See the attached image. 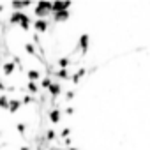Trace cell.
I'll return each instance as SVG.
<instances>
[{"mask_svg":"<svg viewBox=\"0 0 150 150\" xmlns=\"http://www.w3.org/2000/svg\"><path fill=\"white\" fill-rule=\"evenodd\" d=\"M2 136H4V131H2V129H0V138H2Z\"/></svg>","mask_w":150,"mask_h":150,"instance_id":"5bb4252c","label":"cell"},{"mask_svg":"<svg viewBox=\"0 0 150 150\" xmlns=\"http://www.w3.org/2000/svg\"><path fill=\"white\" fill-rule=\"evenodd\" d=\"M20 108H21V101H20V97H11V99H9L7 113H9V115H16V113L20 111Z\"/></svg>","mask_w":150,"mask_h":150,"instance_id":"9c48e42d","label":"cell"},{"mask_svg":"<svg viewBox=\"0 0 150 150\" xmlns=\"http://www.w3.org/2000/svg\"><path fill=\"white\" fill-rule=\"evenodd\" d=\"M14 131H16V132H18V134L23 138V136L27 134V131H28V125H27L23 120H20V122H16V125H14Z\"/></svg>","mask_w":150,"mask_h":150,"instance_id":"8fae6325","label":"cell"},{"mask_svg":"<svg viewBox=\"0 0 150 150\" xmlns=\"http://www.w3.org/2000/svg\"><path fill=\"white\" fill-rule=\"evenodd\" d=\"M32 28L35 30V34H46L50 30V20L48 18H35L32 21Z\"/></svg>","mask_w":150,"mask_h":150,"instance_id":"7a4b0ae2","label":"cell"},{"mask_svg":"<svg viewBox=\"0 0 150 150\" xmlns=\"http://www.w3.org/2000/svg\"><path fill=\"white\" fill-rule=\"evenodd\" d=\"M48 94H50L51 99H58V97H62V94H64V83L53 80V83H51L50 88H48Z\"/></svg>","mask_w":150,"mask_h":150,"instance_id":"277c9868","label":"cell"},{"mask_svg":"<svg viewBox=\"0 0 150 150\" xmlns=\"http://www.w3.org/2000/svg\"><path fill=\"white\" fill-rule=\"evenodd\" d=\"M20 101H21V106H30V104L37 103V101H35V97H34V96H30V94H23V96L20 97Z\"/></svg>","mask_w":150,"mask_h":150,"instance_id":"7c38bea8","label":"cell"},{"mask_svg":"<svg viewBox=\"0 0 150 150\" xmlns=\"http://www.w3.org/2000/svg\"><path fill=\"white\" fill-rule=\"evenodd\" d=\"M0 57H2V53H0ZM0 60H2V58H0Z\"/></svg>","mask_w":150,"mask_h":150,"instance_id":"9a60e30c","label":"cell"},{"mask_svg":"<svg viewBox=\"0 0 150 150\" xmlns=\"http://www.w3.org/2000/svg\"><path fill=\"white\" fill-rule=\"evenodd\" d=\"M88 46H90V35H88V34H81V35L78 37L76 48L80 50V53H81V55H85V53L88 51Z\"/></svg>","mask_w":150,"mask_h":150,"instance_id":"8992f818","label":"cell"},{"mask_svg":"<svg viewBox=\"0 0 150 150\" xmlns=\"http://www.w3.org/2000/svg\"><path fill=\"white\" fill-rule=\"evenodd\" d=\"M9 96L7 94H0V110L2 111H7V108H9Z\"/></svg>","mask_w":150,"mask_h":150,"instance_id":"4fadbf2b","label":"cell"},{"mask_svg":"<svg viewBox=\"0 0 150 150\" xmlns=\"http://www.w3.org/2000/svg\"><path fill=\"white\" fill-rule=\"evenodd\" d=\"M87 74V67H80V69H76V71H72V76H71V83L72 85H78L80 81H81V78Z\"/></svg>","mask_w":150,"mask_h":150,"instance_id":"30bf717a","label":"cell"},{"mask_svg":"<svg viewBox=\"0 0 150 150\" xmlns=\"http://www.w3.org/2000/svg\"><path fill=\"white\" fill-rule=\"evenodd\" d=\"M51 13H53L51 2H37V4H34L35 18H48V16H51Z\"/></svg>","mask_w":150,"mask_h":150,"instance_id":"6da1fadb","label":"cell"},{"mask_svg":"<svg viewBox=\"0 0 150 150\" xmlns=\"http://www.w3.org/2000/svg\"><path fill=\"white\" fill-rule=\"evenodd\" d=\"M51 18L55 23H62V21H67L71 18V11H57V13H51Z\"/></svg>","mask_w":150,"mask_h":150,"instance_id":"ba28073f","label":"cell"},{"mask_svg":"<svg viewBox=\"0 0 150 150\" xmlns=\"http://www.w3.org/2000/svg\"><path fill=\"white\" fill-rule=\"evenodd\" d=\"M0 74H2L4 78H9V76H14L16 74V71H18V67H16V64L13 62V60H4L2 62V67H0Z\"/></svg>","mask_w":150,"mask_h":150,"instance_id":"3957f363","label":"cell"},{"mask_svg":"<svg viewBox=\"0 0 150 150\" xmlns=\"http://www.w3.org/2000/svg\"><path fill=\"white\" fill-rule=\"evenodd\" d=\"M25 76H27V81H34V83H39L41 78L44 76V74L37 69V67H27L25 71Z\"/></svg>","mask_w":150,"mask_h":150,"instance_id":"5b68a950","label":"cell"},{"mask_svg":"<svg viewBox=\"0 0 150 150\" xmlns=\"http://www.w3.org/2000/svg\"><path fill=\"white\" fill-rule=\"evenodd\" d=\"M62 110L60 108H51L50 111H48V120L53 124V125H57V124H60V120H62Z\"/></svg>","mask_w":150,"mask_h":150,"instance_id":"52a82bcc","label":"cell"}]
</instances>
